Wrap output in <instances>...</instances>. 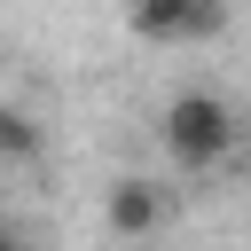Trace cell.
<instances>
[{
  "instance_id": "3",
  "label": "cell",
  "mask_w": 251,
  "mask_h": 251,
  "mask_svg": "<svg viewBox=\"0 0 251 251\" xmlns=\"http://www.w3.org/2000/svg\"><path fill=\"white\" fill-rule=\"evenodd\" d=\"M102 227H110V235H126V243L157 235V227H165V188H157V180H133V173H126V180H118V188L102 196Z\"/></svg>"
},
{
  "instance_id": "1",
  "label": "cell",
  "mask_w": 251,
  "mask_h": 251,
  "mask_svg": "<svg viewBox=\"0 0 251 251\" xmlns=\"http://www.w3.org/2000/svg\"><path fill=\"white\" fill-rule=\"evenodd\" d=\"M157 141H165V157H173V173H220L227 157H235V141H243V118H235V102L227 94H212V86H180L173 102H165V118H157Z\"/></svg>"
},
{
  "instance_id": "5",
  "label": "cell",
  "mask_w": 251,
  "mask_h": 251,
  "mask_svg": "<svg viewBox=\"0 0 251 251\" xmlns=\"http://www.w3.org/2000/svg\"><path fill=\"white\" fill-rule=\"evenodd\" d=\"M0 251H31V243H24V235H16V227H0Z\"/></svg>"
},
{
  "instance_id": "2",
  "label": "cell",
  "mask_w": 251,
  "mask_h": 251,
  "mask_svg": "<svg viewBox=\"0 0 251 251\" xmlns=\"http://www.w3.org/2000/svg\"><path fill=\"white\" fill-rule=\"evenodd\" d=\"M126 31L149 47H204L227 31V0H126Z\"/></svg>"
},
{
  "instance_id": "4",
  "label": "cell",
  "mask_w": 251,
  "mask_h": 251,
  "mask_svg": "<svg viewBox=\"0 0 251 251\" xmlns=\"http://www.w3.org/2000/svg\"><path fill=\"white\" fill-rule=\"evenodd\" d=\"M47 157V126L24 102H0V165H39Z\"/></svg>"
}]
</instances>
